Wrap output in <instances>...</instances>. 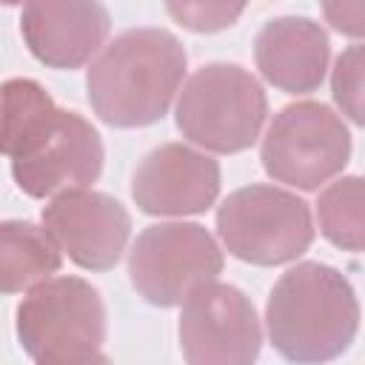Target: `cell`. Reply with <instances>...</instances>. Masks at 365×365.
<instances>
[{"label": "cell", "mask_w": 365, "mask_h": 365, "mask_svg": "<svg viewBox=\"0 0 365 365\" xmlns=\"http://www.w3.org/2000/svg\"><path fill=\"white\" fill-rule=\"evenodd\" d=\"M3 154L20 191L34 200L91 185L106 160L94 125L57 108L48 91L26 77L3 86Z\"/></svg>", "instance_id": "6da1fadb"}, {"label": "cell", "mask_w": 365, "mask_h": 365, "mask_svg": "<svg viewBox=\"0 0 365 365\" xmlns=\"http://www.w3.org/2000/svg\"><path fill=\"white\" fill-rule=\"evenodd\" d=\"M185 48L157 26L117 34L86 74L94 114L114 128H143L165 117L185 74Z\"/></svg>", "instance_id": "7a4b0ae2"}, {"label": "cell", "mask_w": 365, "mask_h": 365, "mask_svg": "<svg viewBox=\"0 0 365 365\" xmlns=\"http://www.w3.org/2000/svg\"><path fill=\"white\" fill-rule=\"evenodd\" d=\"M359 299L351 282L325 262H299L271 288L268 339L294 365H325L342 356L359 331Z\"/></svg>", "instance_id": "3957f363"}, {"label": "cell", "mask_w": 365, "mask_h": 365, "mask_svg": "<svg viewBox=\"0 0 365 365\" xmlns=\"http://www.w3.org/2000/svg\"><path fill=\"white\" fill-rule=\"evenodd\" d=\"M268 117V97L259 80L234 63L197 68L174 108L177 128L194 145L217 154H237L257 143Z\"/></svg>", "instance_id": "277c9868"}, {"label": "cell", "mask_w": 365, "mask_h": 365, "mask_svg": "<svg viewBox=\"0 0 365 365\" xmlns=\"http://www.w3.org/2000/svg\"><path fill=\"white\" fill-rule=\"evenodd\" d=\"M217 234L237 259L271 268L311 248L314 222L302 197L277 185L251 182L220 202Z\"/></svg>", "instance_id": "5b68a950"}, {"label": "cell", "mask_w": 365, "mask_h": 365, "mask_svg": "<svg viewBox=\"0 0 365 365\" xmlns=\"http://www.w3.org/2000/svg\"><path fill=\"white\" fill-rule=\"evenodd\" d=\"M259 160L271 180L314 191L348 165L351 134L325 103H291L274 114Z\"/></svg>", "instance_id": "8992f818"}, {"label": "cell", "mask_w": 365, "mask_h": 365, "mask_svg": "<svg viewBox=\"0 0 365 365\" xmlns=\"http://www.w3.org/2000/svg\"><path fill=\"white\" fill-rule=\"evenodd\" d=\"M222 271L217 240L197 222L148 225L128 251V279L134 291L160 308L182 305L200 285Z\"/></svg>", "instance_id": "52a82bcc"}, {"label": "cell", "mask_w": 365, "mask_h": 365, "mask_svg": "<svg viewBox=\"0 0 365 365\" xmlns=\"http://www.w3.org/2000/svg\"><path fill=\"white\" fill-rule=\"evenodd\" d=\"M17 339L34 359L106 342V305L100 291L80 277H51L17 305Z\"/></svg>", "instance_id": "ba28073f"}, {"label": "cell", "mask_w": 365, "mask_h": 365, "mask_svg": "<svg viewBox=\"0 0 365 365\" xmlns=\"http://www.w3.org/2000/svg\"><path fill=\"white\" fill-rule=\"evenodd\" d=\"M180 345L188 365H254L262 348L254 302L225 282L200 285L182 302Z\"/></svg>", "instance_id": "9c48e42d"}, {"label": "cell", "mask_w": 365, "mask_h": 365, "mask_svg": "<svg viewBox=\"0 0 365 365\" xmlns=\"http://www.w3.org/2000/svg\"><path fill=\"white\" fill-rule=\"evenodd\" d=\"M43 228L80 268L108 271L125 251L131 217L120 200L103 191L77 188L54 197L43 208Z\"/></svg>", "instance_id": "30bf717a"}, {"label": "cell", "mask_w": 365, "mask_h": 365, "mask_svg": "<svg viewBox=\"0 0 365 365\" xmlns=\"http://www.w3.org/2000/svg\"><path fill=\"white\" fill-rule=\"evenodd\" d=\"M131 197L151 217L202 214L220 197V163L191 145L163 143L140 160Z\"/></svg>", "instance_id": "8fae6325"}, {"label": "cell", "mask_w": 365, "mask_h": 365, "mask_svg": "<svg viewBox=\"0 0 365 365\" xmlns=\"http://www.w3.org/2000/svg\"><path fill=\"white\" fill-rule=\"evenodd\" d=\"M108 9L94 0H34L23 6L20 31L29 51L48 68H80L106 43Z\"/></svg>", "instance_id": "7c38bea8"}, {"label": "cell", "mask_w": 365, "mask_h": 365, "mask_svg": "<svg viewBox=\"0 0 365 365\" xmlns=\"http://www.w3.org/2000/svg\"><path fill=\"white\" fill-rule=\"evenodd\" d=\"M331 57L328 34L311 17H274L254 40V60L259 74L279 91H317Z\"/></svg>", "instance_id": "4fadbf2b"}, {"label": "cell", "mask_w": 365, "mask_h": 365, "mask_svg": "<svg viewBox=\"0 0 365 365\" xmlns=\"http://www.w3.org/2000/svg\"><path fill=\"white\" fill-rule=\"evenodd\" d=\"M60 245L46 228L23 220H6L0 225V288L17 294L40 285L60 271Z\"/></svg>", "instance_id": "5bb4252c"}, {"label": "cell", "mask_w": 365, "mask_h": 365, "mask_svg": "<svg viewBox=\"0 0 365 365\" xmlns=\"http://www.w3.org/2000/svg\"><path fill=\"white\" fill-rule=\"evenodd\" d=\"M317 217L322 237L342 248L365 251V177H342L331 182L317 200Z\"/></svg>", "instance_id": "9a60e30c"}, {"label": "cell", "mask_w": 365, "mask_h": 365, "mask_svg": "<svg viewBox=\"0 0 365 365\" xmlns=\"http://www.w3.org/2000/svg\"><path fill=\"white\" fill-rule=\"evenodd\" d=\"M331 94L339 111L365 128V43L348 46L331 68Z\"/></svg>", "instance_id": "2e32d148"}, {"label": "cell", "mask_w": 365, "mask_h": 365, "mask_svg": "<svg viewBox=\"0 0 365 365\" xmlns=\"http://www.w3.org/2000/svg\"><path fill=\"white\" fill-rule=\"evenodd\" d=\"M242 3L228 6V3H168L165 11L185 29L200 31V34H211L220 29L234 26V20L242 14Z\"/></svg>", "instance_id": "e0dca14e"}, {"label": "cell", "mask_w": 365, "mask_h": 365, "mask_svg": "<svg viewBox=\"0 0 365 365\" xmlns=\"http://www.w3.org/2000/svg\"><path fill=\"white\" fill-rule=\"evenodd\" d=\"M322 14L339 34L348 37H365V3H348V0H328L322 3Z\"/></svg>", "instance_id": "ac0fdd59"}, {"label": "cell", "mask_w": 365, "mask_h": 365, "mask_svg": "<svg viewBox=\"0 0 365 365\" xmlns=\"http://www.w3.org/2000/svg\"><path fill=\"white\" fill-rule=\"evenodd\" d=\"M37 365H114V362L100 348H86V351H68V354L40 359Z\"/></svg>", "instance_id": "d6986e66"}]
</instances>
